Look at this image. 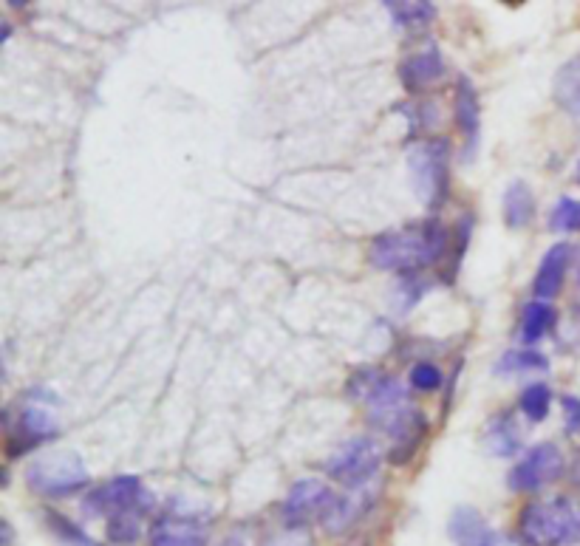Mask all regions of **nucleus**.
I'll return each instance as SVG.
<instances>
[{"instance_id":"nucleus-1","label":"nucleus","mask_w":580,"mask_h":546,"mask_svg":"<svg viewBox=\"0 0 580 546\" xmlns=\"http://www.w3.org/2000/svg\"><path fill=\"white\" fill-rule=\"evenodd\" d=\"M348 388H351V397H357L365 405L368 422L394 442L391 462H411L414 450L428 431V422L408 397V388L397 377L374 371V368L360 371Z\"/></svg>"},{"instance_id":"nucleus-2","label":"nucleus","mask_w":580,"mask_h":546,"mask_svg":"<svg viewBox=\"0 0 580 546\" xmlns=\"http://www.w3.org/2000/svg\"><path fill=\"white\" fill-rule=\"evenodd\" d=\"M448 249V230L442 221L428 218L402 230L382 232L368 249V261L382 272H416L436 264Z\"/></svg>"},{"instance_id":"nucleus-3","label":"nucleus","mask_w":580,"mask_h":546,"mask_svg":"<svg viewBox=\"0 0 580 546\" xmlns=\"http://www.w3.org/2000/svg\"><path fill=\"white\" fill-rule=\"evenodd\" d=\"M518 532L530 546L580 544V507L569 498L532 501L518 515Z\"/></svg>"},{"instance_id":"nucleus-4","label":"nucleus","mask_w":580,"mask_h":546,"mask_svg":"<svg viewBox=\"0 0 580 546\" xmlns=\"http://www.w3.org/2000/svg\"><path fill=\"white\" fill-rule=\"evenodd\" d=\"M408 176L419 201L428 210H439L450 196V145L448 139L414 142L405 153Z\"/></svg>"},{"instance_id":"nucleus-5","label":"nucleus","mask_w":580,"mask_h":546,"mask_svg":"<svg viewBox=\"0 0 580 546\" xmlns=\"http://www.w3.org/2000/svg\"><path fill=\"white\" fill-rule=\"evenodd\" d=\"M26 481H29V487H32L34 493H40V496L66 498L88 487L91 476H88L83 459L77 453L57 450V453H46L43 459L29 464Z\"/></svg>"},{"instance_id":"nucleus-6","label":"nucleus","mask_w":580,"mask_h":546,"mask_svg":"<svg viewBox=\"0 0 580 546\" xmlns=\"http://www.w3.org/2000/svg\"><path fill=\"white\" fill-rule=\"evenodd\" d=\"M153 510V496L136 476H116L102 487L91 490L83 501V513L88 518H116V515H148Z\"/></svg>"},{"instance_id":"nucleus-7","label":"nucleus","mask_w":580,"mask_h":546,"mask_svg":"<svg viewBox=\"0 0 580 546\" xmlns=\"http://www.w3.org/2000/svg\"><path fill=\"white\" fill-rule=\"evenodd\" d=\"M382 464L380 445L371 436H354L332 453V459L326 464L329 476L340 481L343 487H365L368 481L377 476Z\"/></svg>"},{"instance_id":"nucleus-8","label":"nucleus","mask_w":580,"mask_h":546,"mask_svg":"<svg viewBox=\"0 0 580 546\" xmlns=\"http://www.w3.org/2000/svg\"><path fill=\"white\" fill-rule=\"evenodd\" d=\"M334 504H337V496L326 481L300 479L292 484L289 496L283 501V524L289 530H306V524L312 521H326Z\"/></svg>"},{"instance_id":"nucleus-9","label":"nucleus","mask_w":580,"mask_h":546,"mask_svg":"<svg viewBox=\"0 0 580 546\" xmlns=\"http://www.w3.org/2000/svg\"><path fill=\"white\" fill-rule=\"evenodd\" d=\"M564 473V453L561 447L552 445V442H541V445L530 447L521 462L510 470V490L515 493H532V490H541L544 484H552L555 479H561Z\"/></svg>"},{"instance_id":"nucleus-10","label":"nucleus","mask_w":580,"mask_h":546,"mask_svg":"<svg viewBox=\"0 0 580 546\" xmlns=\"http://www.w3.org/2000/svg\"><path fill=\"white\" fill-rule=\"evenodd\" d=\"M60 431L57 419L49 408H23L20 422H17V431L9 433V456H20V453H29L37 445L54 439Z\"/></svg>"},{"instance_id":"nucleus-11","label":"nucleus","mask_w":580,"mask_h":546,"mask_svg":"<svg viewBox=\"0 0 580 546\" xmlns=\"http://www.w3.org/2000/svg\"><path fill=\"white\" fill-rule=\"evenodd\" d=\"M207 530L201 518L184 513H165L150 530V546H204Z\"/></svg>"},{"instance_id":"nucleus-12","label":"nucleus","mask_w":580,"mask_h":546,"mask_svg":"<svg viewBox=\"0 0 580 546\" xmlns=\"http://www.w3.org/2000/svg\"><path fill=\"white\" fill-rule=\"evenodd\" d=\"M453 116H456V125H459V133H462L464 139V162H470L476 148H479L481 108L476 85L470 83L467 77H462L459 85H456V94H453Z\"/></svg>"},{"instance_id":"nucleus-13","label":"nucleus","mask_w":580,"mask_h":546,"mask_svg":"<svg viewBox=\"0 0 580 546\" xmlns=\"http://www.w3.org/2000/svg\"><path fill=\"white\" fill-rule=\"evenodd\" d=\"M450 538L456 546H501L498 532L484 521V515L476 507H456L448 524Z\"/></svg>"},{"instance_id":"nucleus-14","label":"nucleus","mask_w":580,"mask_h":546,"mask_svg":"<svg viewBox=\"0 0 580 546\" xmlns=\"http://www.w3.org/2000/svg\"><path fill=\"white\" fill-rule=\"evenodd\" d=\"M569 264H572V247H569V244H555V247H549L547 255H544L541 264H538V272H535V283H532L535 298L544 300V303H549V300L555 298V295L561 292V286H564Z\"/></svg>"},{"instance_id":"nucleus-15","label":"nucleus","mask_w":580,"mask_h":546,"mask_svg":"<svg viewBox=\"0 0 580 546\" xmlns=\"http://www.w3.org/2000/svg\"><path fill=\"white\" fill-rule=\"evenodd\" d=\"M399 77L402 85L416 94V91H425L428 85L439 83L445 77V60H442V51L431 46V49L411 54L402 66H399Z\"/></svg>"},{"instance_id":"nucleus-16","label":"nucleus","mask_w":580,"mask_h":546,"mask_svg":"<svg viewBox=\"0 0 580 546\" xmlns=\"http://www.w3.org/2000/svg\"><path fill=\"white\" fill-rule=\"evenodd\" d=\"M484 445L498 459H513L521 453V428L510 414H498L490 419L484 431Z\"/></svg>"},{"instance_id":"nucleus-17","label":"nucleus","mask_w":580,"mask_h":546,"mask_svg":"<svg viewBox=\"0 0 580 546\" xmlns=\"http://www.w3.org/2000/svg\"><path fill=\"white\" fill-rule=\"evenodd\" d=\"M535 218V196H532L530 184L513 182L504 193V221L510 230H524L530 227Z\"/></svg>"},{"instance_id":"nucleus-18","label":"nucleus","mask_w":580,"mask_h":546,"mask_svg":"<svg viewBox=\"0 0 580 546\" xmlns=\"http://www.w3.org/2000/svg\"><path fill=\"white\" fill-rule=\"evenodd\" d=\"M382 6L388 9V15L394 17V23L405 32H419V29L431 26L433 17H436V6L428 0H408V3L405 0H388Z\"/></svg>"},{"instance_id":"nucleus-19","label":"nucleus","mask_w":580,"mask_h":546,"mask_svg":"<svg viewBox=\"0 0 580 546\" xmlns=\"http://www.w3.org/2000/svg\"><path fill=\"white\" fill-rule=\"evenodd\" d=\"M558 323V312L544 303V300H532L524 306V317H521V340L524 346H532L538 340H544L549 331Z\"/></svg>"},{"instance_id":"nucleus-20","label":"nucleus","mask_w":580,"mask_h":546,"mask_svg":"<svg viewBox=\"0 0 580 546\" xmlns=\"http://www.w3.org/2000/svg\"><path fill=\"white\" fill-rule=\"evenodd\" d=\"M555 100L561 108L580 114V51L558 68L555 77Z\"/></svg>"},{"instance_id":"nucleus-21","label":"nucleus","mask_w":580,"mask_h":546,"mask_svg":"<svg viewBox=\"0 0 580 546\" xmlns=\"http://www.w3.org/2000/svg\"><path fill=\"white\" fill-rule=\"evenodd\" d=\"M549 360L535 348H513L498 360V374H521V371H547Z\"/></svg>"},{"instance_id":"nucleus-22","label":"nucleus","mask_w":580,"mask_h":546,"mask_svg":"<svg viewBox=\"0 0 580 546\" xmlns=\"http://www.w3.org/2000/svg\"><path fill=\"white\" fill-rule=\"evenodd\" d=\"M518 405H521V411H524V416H527L530 422H544L549 416V405H552V391H549V385H544V382H532V385H527V388L521 391Z\"/></svg>"},{"instance_id":"nucleus-23","label":"nucleus","mask_w":580,"mask_h":546,"mask_svg":"<svg viewBox=\"0 0 580 546\" xmlns=\"http://www.w3.org/2000/svg\"><path fill=\"white\" fill-rule=\"evenodd\" d=\"M363 498H340L337 496V504L332 507V513L326 515V521H323V527H326V532H332V535H337V532H346L360 515H363Z\"/></svg>"},{"instance_id":"nucleus-24","label":"nucleus","mask_w":580,"mask_h":546,"mask_svg":"<svg viewBox=\"0 0 580 546\" xmlns=\"http://www.w3.org/2000/svg\"><path fill=\"white\" fill-rule=\"evenodd\" d=\"M552 232H580V201L578 199H558L549 216Z\"/></svg>"},{"instance_id":"nucleus-25","label":"nucleus","mask_w":580,"mask_h":546,"mask_svg":"<svg viewBox=\"0 0 580 546\" xmlns=\"http://www.w3.org/2000/svg\"><path fill=\"white\" fill-rule=\"evenodd\" d=\"M142 521H145V515H116L108 521V541L111 544H133L142 535Z\"/></svg>"},{"instance_id":"nucleus-26","label":"nucleus","mask_w":580,"mask_h":546,"mask_svg":"<svg viewBox=\"0 0 580 546\" xmlns=\"http://www.w3.org/2000/svg\"><path fill=\"white\" fill-rule=\"evenodd\" d=\"M46 521H49L51 532L57 535V538H63L68 546H100L83 527H77V524H71L66 515L60 513H49L46 515Z\"/></svg>"},{"instance_id":"nucleus-27","label":"nucleus","mask_w":580,"mask_h":546,"mask_svg":"<svg viewBox=\"0 0 580 546\" xmlns=\"http://www.w3.org/2000/svg\"><path fill=\"white\" fill-rule=\"evenodd\" d=\"M411 385L416 391H436L442 385V371L433 363H416L411 368Z\"/></svg>"},{"instance_id":"nucleus-28","label":"nucleus","mask_w":580,"mask_h":546,"mask_svg":"<svg viewBox=\"0 0 580 546\" xmlns=\"http://www.w3.org/2000/svg\"><path fill=\"white\" fill-rule=\"evenodd\" d=\"M425 289H428V281H419L416 275H408V278H402V286H399V312H408V309H414L416 300L425 295Z\"/></svg>"},{"instance_id":"nucleus-29","label":"nucleus","mask_w":580,"mask_h":546,"mask_svg":"<svg viewBox=\"0 0 580 546\" xmlns=\"http://www.w3.org/2000/svg\"><path fill=\"white\" fill-rule=\"evenodd\" d=\"M261 546H315V541L306 530H289L286 527L283 532H275L272 538H266Z\"/></svg>"},{"instance_id":"nucleus-30","label":"nucleus","mask_w":580,"mask_h":546,"mask_svg":"<svg viewBox=\"0 0 580 546\" xmlns=\"http://www.w3.org/2000/svg\"><path fill=\"white\" fill-rule=\"evenodd\" d=\"M564 425L569 433L580 431V399L564 397Z\"/></svg>"},{"instance_id":"nucleus-31","label":"nucleus","mask_w":580,"mask_h":546,"mask_svg":"<svg viewBox=\"0 0 580 546\" xmlns=\"http://www.w3.org/2000/svg\"><path fill=\"white\" fill-rule=\"evenodd\" d=\"M218 546H247V544H244V538H241V535H227V538H224Z\"/></svg>"},{"instance_id":"nucleus-32","label":"nucleus","mask_w":580,"mask_h":546,"mask_svg":"<svg viewBox=\"0 0 580 546\" xmlns=\"http://www.w3.org/2000/svg\"><path fill=\"white\" fill-rule=\"evenodd\" d=\"M9 544H12V527L3 521V546H9Z\"/></svg>"},{"instance_id":"nucleus-33","label":"nucleus","mask_w":580,"mask_h":546,"mask_svg":"<svg viewBox=\"0 0 580 546\" xmlns=\"http://www.w3.org/2000/svg\"><path fill=\"white\" fill-rule=\"evenodd\" d=\"M575 286H578V295H580V249H578V255H575Z\"/></svg>"}]
</instances>
